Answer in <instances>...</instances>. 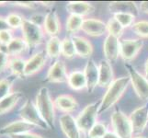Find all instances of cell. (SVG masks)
<instances>
[{
    "instance_id": "6da1fadb",
    "label": "cell",
    "mask_w": 148,
    "mask_h": 138,
    "mask_svg": "<svg viewBox=\"0 0 148 138\" xmlns=\"http://www.w3.org/2000/svg\"><path fill=\"white\" fill-rule=\"evenodd\" d=\"M35 101L39 113L46 122L49 129H55V105L46 87H42L39 89Z\"/></svg>"
},
{
    "instance_id": "7a4b0ae2",
    "label": "cell",
    "mask_w": 148,
    "mask_h": 138,
    "mask_svg": "<svg viewBox=\"0 0 148 138\" xmlns=\"http://www.w3.org/2000/svg\"><path fill=\"white\" fill-rule=\"evenodd\" d=\"M130 83L131 79L129 76H122V78L114 79L113 82L110 85L107 92L100 101L99 114H101L102 112L108 111L114 104H116L121 98V96L123 95Z\"/></svg>"
},
{
    "instance_id": "3957f363",
    "label": "cell",
    "mask_w": 148,
    "mask_h": 138,
    "mask_svg": "<svg viewBox=\"0 0 148 138\" xmlns=\"http://www.w3.org/2000/svg\"><path fill=\"white\" fill-rule=\"evenodd\" d=\"M22 38L27 43L29 49H34L42 43L44 38V32L40 27L30 19H25L21 27Z\"/></svg>"
},
{
    "instance_id": "277c9868",
    "label": "cell",
    "mask_w": 148,
    "mask_h": 138,
    "mask_svg": "<svg viewBox=\"0 0 148 138\" xmlns=\"http://www.w3.org/2000/svg\"><path fill=\"white\" fill-rule=\"evenodd\" d=\"M100 102H94L85 107V109L76 117V124L80 132L88 133L90 129L97 124Z\"/></svg>"
},
{
    "instance_id": "5b68a950",
    "label": "cell",
    "mask_w": 148,
    "mask_h": 138,
    "mask_svg": "<svg viewBox=\"0 0 148 138\" xmlns=\"http://www.w3.org/2000/svg\"><path fill=\"white\" fill-rule=\"evenodd\" d=\"M18 113L21 120L25 121L28 124H32L35 127H38V128L42 130L49 129L46 122L43 121L42 116L40 115L36 105L30 100H27L25 101V103L20 108Z\"/></svg>"
},
{
    "instance_id": "8992f818",
    "label": "cell",
    "mask_w": 148,
    "mask_h": 138,
    "mask_svg": "<svg viewBox=\"0 0 148 138\" xmlns=\"http://www.w3.org/2000/svg\"><path fill=\"white\" fill-rule=\"evenodd\" d=\"M127 72L129 74L131 83L134 92L138 98L143 100H148V79L145 76L139 73L130 63H125L124 65Z\"/></svg>"
},
{
    "instance_id": "52a82bcc",
    "label": "cell",
    "mask_w": 148,
    "mask_h": 138,
    "mask_svg": "<svg viewBox=\"0 0 148 138\" xmlns=\"http://www.w3.org/2000/svg\"><path fill=\"white\" fill-rule=\"evenodd\" d=\"M111 125L114 133L120 138H132V126L130 118L121 111H113L110 117Z\"/></svg>"
},
{
    "instance_id": "ba28073f",
    "label": "cell",
    "mask_w": 148,
    "mask_h": 138,
    "mask_svg": "<svg viewBox=\"0 0 148 138\" xmlns=\"http://www.w3.org/2000/svg\"><path fill=\"white\" fill-rule=\"evenodd\" d=\"M144 43L140 39L120 40L121 56L127 63L134 60L142 50Z\"/></svg>"
},
{
    "instance_id": "9c48e42d",
    "label": "cell",
    "mask_w": 148,
    "mask_h": 138,
    "mask_svg": "<svg viewBox=\"0 0 148 138\" xmlns=\"http://www.w3.org/2000/svg\"><path fill=\"white\" fill-rule=\"evenodd\" d=\"M134 135H140L148 126V104L135 109L130 115Z\"/></svg>"
},
{
    "instance_id": "30bf717a",
    "label": "cell",
    "mask_w": 148,
    "mask_h": 138,
    "mask_svg": "<svg viewBox=\"0 0 148 138\" xmlns=\"http://www.w3.org/2000/svg\"><path fill=\"white\" fill-rule=\"evenodd\" d=\"M50 83H64L67 82L68 75L66 72L65 65L63 61L57 60L50 66L46 78L44 79Z\"/></svg>"
},
{
    "instance_id": "8fae6325",
    "label": "cell",
    "mask_w": 148,
    "mask_h": 138,
    "mask_svg": "<svg viewBox=\"0 0 148 138\" xmlns=\"http://www.w3.org/2000/svg\"><path fill=\"white\" fill-rule=\"evenodd\" d=\"M47 62V54L44 51H40L33 54L29 59L26 60L24 76H30L37 74L42 70Z\"/></svg>"
},
{
    "instance_id": "7c38bea8",
    "label": "cell",
    "mask_w": 148,
    "mask_h": 138,
    "mask_svg": "<svg viewBox=\"0 0 148 138\" xmlns=\"http://www.w3.org/2000/svg\"><path fill=\"white\" fill-rule=\"evenodd\" d=\"M103 53L105 55V60L110 64L116 62L121 55L120 39L109 34L103 43Z\"/></svg>"
},
{
    "instance_id": "4fadbf2b",
    "label": "cell",
    "mask_w": 148,
    "mask_h": 138,
    "mask_svg": "<svg viewBox=\"0 0 148 138\" xmlns=\"http://www.w3.org/2000/svg\"><path fill=\"white\" fill-rule=\"evenodd\" d=\"M35 128V126L28 124L23 120L14 121L10 124L3 126L0 129V136L6 135V136H11V135H17L25 134V133L32 132Z\"/></svg>"
},
{
    "instance_id": "5bb4252c",
    "label": "cell",
    "mask_w": 148,
    "mask_h": 138,
    "mask_svg": "<svg viewBox=\"0 0 148 138\" xmlns=\"http://www.w3.org/2000/svg\"><path fill=\"white\" fill-rule=\"evenodd\" d=\"M59 124L66 138H81V132L76 124V121L71 114H63L59 119Z\"/></svg>"
},
{
    "instance_id": "9a60e30c",
    "label": "cell",
    "mask_w": 148,
    "mask_h": 138,
    "mask_svg": "<svg viewBox=\"0 0 148 138\" xmlns=\"http://www.w3.org/2000/svg\"><path fill=\"white\" fill-rule=\"evenodd\" d=\"M81 30L91 37H99L107 32V23L98 19H86Z\"/></svg>"
},
{
    "instance_id": "2e32d148",
    "label": "cell",
    "mask_w": 148,
    "mask_h": 138,
    "mask_svg": "<svg viewBox=\"0 0 148 138\" xmlns=\"http://www.w3.org/2000/svg\"><path fill=\"white\" fill-rule=\"evenodd\" d=\"M84 74L86 80V90L92 93L97 86H99V66L95 61L89 59L86 64Z\"/></svg>"
},
{
    "instance_id": "e0dca14e",
    "label": "cell",
    "mask_w": 148,
    "mask_h": 138,
    "mask_svg": "<svg viewBox=\"0 0 148 138\" xmlns=\"http://www.w3.org/2000/svg\"><path fill=\"white\" fill-rule=\"evenodd\" d=\"M43 32L51 37L56 36L61 30V23L55 9H52L45 15L43 19Z\"/></svg>"
},
{
    "instance_id": "ac0fdd59",
    "label": "cell",
    "mask_w": 148,
    "mask_h": 138,
    "mask_svg": "<svg viewBox=\"0 0 148 138\" xmlns=\"http://www.w3.org/2000/svg\"><path fill=\"white\" fill-rule=\"evenodd\" d=\"M114 81V74L111 64L107 60H101L99 65V86L107 88Z\"/></svg>"
},
{
    "instance_id": "d6986e66",
    "label": "cell",
    "mask_w": 148,
    "mask_h": 138,
    "mask_svg": "<svg viewBox=\"0 0 148 138\" xmlns=\"http://www.w3.org/2000/svg\"><path fill=\"white\" fill-rule=\"evenodd\" d=\"M109 10L113 15L118 13H128L134 16L139 14V8L134 2L132 1H113L109 4Z\"/></svg>"
},
{
    "instance_id": "ffe728a7",
    "label": "cell",
    "mask_w": 148,
    "mask_h": 138,
    "mask_svg": "<svg viewBox=\"0 0 148 138\" xmlns=\"http://www.w3.org/2000/svg\"><path fill=\"white\" fill-rule=\"evenodd\" d=\"M66 10L70 15L84 17L94 11L95 8L88 2L85 1H71L66 4Z\"/></svg>"
},
{
    "instance_id": "44dd1931",
    "label": "cell",
    "mask_w": 148,
    "mask_h": 138,
    "mask_svg": "<svg viewBox=\"0 0 148 138\" xmlns=\"http://www.w3.org/2000/svg\"><path fill=\"white\" fill-rule=\"evenodd\" d=\"M75 44L76 55L82 58H88L93 54V46L89 41L81 36H74L72 37Z\"/></svg>"
},
{
    "instance_id": "7402d4cb",
    "label": "cell",
    "mask_w": 148,
    "mask_h": 138,
    "mask_svg": "<svg viewBox=\"0 0 148 138\" xmlns=\"http://www.w3.org/2000/svg\"><path fill=\"white\" fill-rule=\"evenodd\" d=\"M55 108H57L59 111H64L65 113L72 112L78 107V103L76 100L71 95H60L56 97L54 100Z\"/></svg>"
},
{
    "instance_id": "603a6c76",
    "label": "cell",
    "mask_w": 148,
    "mask_h": 138,
    "mask_svg": "<svg viewBox=\"0 0 148 138\" xmlns=\"http://www.w3.org/2000/svg\"><path fill=\"white\" fill-rule=\"evenodd\" d=\"M29 46L22 37H14L12 41L7 46H5V50L9 56L18 57V55L23 54Z\"/></svg>"
},
{
    "instance_id": "cb8c5ba5",
    "label": "cell",
    "mask_w": 148,
    "mask_h": 138,
    "mask_svg": "<svg viewBox=\"0 0 148 138\" xmlns=\"http://www.w3.org/2000/svg\"><path fill=\"white\" fill-rule=\"evenodd\" d=\"M22 97L23 94L20 91H13L6 98L0 100V116L11 111L22 99Z\"/></svg>"
},
{
    "instance_id": "d4e9b609",
    "label": "cell",
    "mask_w": 148,
    "mask_h": 138,
    "mask_svg": "<svg viewBox=\"0 0 148 138\" xmlns=\"http://www.w3.org/2000/svg\"><path fill=\"white\" fill-rule=\"evenodd\" d=\"M67 83L73 90H82L86 89V80L84 71L75 70L68 75Z\"/></svg>"
},
{
    "instance_id": "484cf974",
    "label": "cell",
    "mask_w": 148,
    "mask_h": 138,
    "mask_svg": "<svg viewBox=\"0 0 148 138\" xmlns=\"http://www.w3.org/2000/svg\"><path fill=\"white\" fill-rule=\"evenodd\" d=\"M61 48H62V41L57 36L50 37L46 43V48L45 53L51 59H57L61 54Z\"/></svg>"
},
{
    "instance_id": "4316f807",
    "label": "cell",
    "mask_w": 148,
    "mask_h": 138,
    "mask_svg": "<svg viewBox=\"0 0 148 138\" xmlns=\"http://www.w3.org/2000/svg\"><path fill=\"white\" fill-rule=\"evenodd\" d=\"M25 67H26V60L21 57H12L9 60L8 68L11 71V74L17 78H23ZM25 78V76H24Z\"/></svg>"
},
{
    "instance_id": "83f0119b",
    "label": "cell",
    "mask_w": 148,
    "mask_h": 138,
    "mask_svg": "<svg viewBox=\"0 0 148 138\" xmlns=\"http://www.w3.org/2000/svg\"><path fill=\"white\" fill-rule=\"evenodd\" d=\"M17 78H18L16 76L10 74L7 78L0 79V100L11 93L13 84Z\"/></svg>"
},
{
    "instance_id": "f1b7e54d",
    "label": "cell",
    "mask_w": 148,
    "mask_h": 138,
    "mask_svg": "<svg viewBox=\"0 0 148 138\" xmlns=\"http://www.w3.org/2000/svg\"><path fill=\"white\" fill-rule=\"evenodd\" d=\"M84 22L83 17L76 16V15H70L66 20L65 29L70 34H75L81 30Z\"/></svg>"
},
{
    "instance_id": "f546056e",
    "label": "cell",
    "mask_w": 148,
    "mask_h": 138,
    "mask_svg": "<svg viewBox=\"0 0 148 138\" xmlns=\"http://www.w3.org/2000/svg\"><path fill=\"white\" fill-rule=\"evenodd\" d=\"M61 54L66 59H72L76 55L75 44L73 39L66 36L62 40V48H61Z\"/></svg>"
},
{
    "instance_id": "4dcf8cb0",
    "label": "cell",
    "mask_w": 148,
    "mask_h": 138,
    "mask_svg": "<svg viewBox=\"0 0 148 138\" xmlns=\"http://www.w3.org/2000/svg\"><path fill=\"white\" fill-rule=\"evenodd\" d=\"M123 27L118 22V20L114 17L110 18L109 21L107 22V32H109L110 35H112V36L120 39L122 33H123Z\"/></svg>"
},
{
    "instance_id": "1f68e13d",
    "label": "cell",
    "mask_w": 148,
    "mask_h": 138,
    "mask_svg": "<svg viewBox=\"0 0 148 138\" xmlns=\"http://www.w3.org/2000/svg\"><path fill=\"white\" fill-rule=\"evenodd\" d=\"M7 23L10 30H17L22 27L25 19L16 12H12L6 17Z\"/></svg>"
},
{
    "instance_id": "d6a6232c",
    "label": "cell",
    "mask_w": 148,
    "mask_h": 138,
    "mask_svg": "<svg viewBox=\"0 0 148 138\" xmlns=\"http://www.w3.org/2000/svg\"><path fill=\"white\" fill-rule=\"evenodd\" d=\"M132 30L136 35L141 38H148V20H140L134 22L132 26Z\"/></svg>"
},
{
    "instance_id": "836d02e7",
    "label": "cell",
    "mask_w": 148,
    "mask_h": 138,
    "mask_svg": "<svg viewBox=\"0 0 148 138\" xmlns=\"http://www.w3.org/2000/svg\"><path fill=\"white\" fill-rule=\"evenodd\" d=\"M108 132L107 125L102 122H97V124L90 129L88 133V138H102Z\"/></svg>"
},
{
    "instance_id": "e575fe53",
    "label": "cell",
    "mask_w": 148,
    "mask_h": 138,
    "mask_svg": "<svg viewBox=\"0 0 148 138\" xmlns=\"http://www.w3.org/2000/svg\"><path fill=\"white\" fill-rule=\"evenodd\" d=\"M114 18L118 20V22L121 25L123 29L132 27L134 24L135 16L128 13H118L114 15Z\"/></svg>"
},
{
    "instance_id": "d590c367",
    "label": "cell",
    "mask_w": 148,
    "mask_h": 138,
    "mask_svg": "<svg viewBox=\"0 0 148 138\" xmlns=\"http://www.w3.org/2000/svg\"><path fill=\"white\" fill-rule=\"evenodd\" d=\"M9 60V55L6 52V50L0 47V74H2L7 68H8Z\"/></svg>"
},
{
    "instance_id": "8d00e7d4",
    "label": "cell",
    "mask_w": 148,
    "mask_h": 138,
    "mask_svg": "<svg viewBox=\"0 0 148 138\" xmlns=\"http://www.w3.org/2000/svg\"><path fill=\"white\" fill-rule=\"evenodd\" d=\"M13 30H5L0 32V45L7 46L13 39Z\"/></svg>"
},
{
    "instance_id": "74e56055",
    "label": "cell",
    "mask_w": 148,
    "mask_h": 138,
    "mask_svg": "<svg viewBox=\"0 0 148 138\" xmlns=\"http://www.w3.org/2000/svg\"><path fill=\"white\" fill-rule=\"evenodd\" d=\"M9 138H44L42 135L34 134V133L29 132V133H25V134L21 135H11L9 136Z\"/></svg>"
},
{
    "instance_id": "f35d334b",
    "label": "cell",
    "mask_w": 148,
    "mask_h": 138,
    "mask_svg": "<svg viewBox=\"0 0 148 138\" xmlns=\"http://www.w3.org/2000/svg\"><path fill=\"white\" fill-rule=\"evenodd\" d=\"M15 6L21 7V8H35L36 4L34 2L30 1H17V2H12Z\"/></svg>"
},
{
    "instance_id": "ab89813d",
    "label": "cell",
    "mask_w": 148,
    "mask_h": 138,
    "mask_svg": "<svg viewBox=\"0 0 148 138\" xmlns=\"http://www.w3.org/2000/svg\"><path fill=\"white\" fill-rule=\"evenodd\" d=\"M8 29L9 27L7 23L6 18L0 16V32H2V30H8Z\"/></svg>"
},
{
    "instance_id": "60d3db41",
    "label": "cell",
    "mask_w": 148,
    "mask_h": 138,
    "mask_svg": "<svg viewBox=\"0 0 148 138\" xmlns=\"http://www.w3.org/2000/svg\"><path fill=\"white\" fill-rule=\"evenodd\" d=\"M140 9L143 12L148 14V1H143L140 4Z\"/></svg>"
},
{
    "instance_id": "b9f144b4",
    "label": "cell",
    "mask_w": 148,
    "mask_h": 138,
    "mask_svg": "<svg viewBox=\"0 0 148 138\" xmlns=\"http://www.w3.org/2000/svg\"><path fill=\"white\" fill-rule=\"evenodd\" d=\"M102 138H120L114 132H107V134Z\"/></svg>"
},
{
    "instance_id": "7bdbcfd3",
    "label": "cell",
    "mask_w": 148,
    "mask_h": 138,
    "mask_svg": "<svg viewBox=\"0 0 148 138\" xmlns=\"http://www.w3.org/2000/svg\"><path fill=\"white\" fill-rule=\"evenodd\" d=\"M38 3L42 5V6L46 7V8H52V7H53V5H54V2H44V1H40V2H38Z\"/></svg>"
},
{
    "instance_id": "ee69618b",
    "label": "cell",
    "mask_w": 148,
    "mask_h": 138,
    "mask_svg": "<svg viewBox=\"0 0 148 138\" xmlns=\"http://www.w3.org/2000/svg\"><path fill=\"white\" fill-rule=\"evenodd\" d=\"M145 78L148 79V59L145 62Z\"/></svg>"
},
{
    "instance_id": "f6af8a7d",
    "label": "cell",
    "mask_w": 148,
    "mask_h": 138,
    "mask_svg": "<svg viewBox=\"0 0 148 138\" xmlns=\"http://www.w3.org/2000/svg\"><path fill=\"white\" fill-rule=\"evenodd\" d=\"M8 2H0V6H4V5H6Z\"/></svg>"
},
{
    "instance_id": "bcb514c9",
    "label": "cell",
    "mask_w": 148,
    "mask_h": 138,
    "mask_svg": "<svg viewBox=\"0 0 148 138\" xmlns=\"http://www.w3.org/2000/svg\"><path fill=\"white\" fill-rule=\"evenodd\" d=\"M134 138H146V137H144V136H136V137H134Z\"/></svg>"
}]
</instances>
